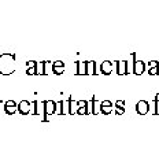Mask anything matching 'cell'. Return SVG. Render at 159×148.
I'll return each mask as SVG.
<instances>
[{
  "instance_id": "cell-8",
  "label": "cell",
  "mask_w": 159,
  "mask_h": 148,
  "mask_svg": "<svg viewBox=\"0 0 159 148\" xmlns=\"http://www.w3.org/2000/svg\"><path fill=\"white\" fill-rule=\"evenodd\" d=\"M36 71H37V69H36V66H33L32 69H29V70H28V74H29V75H32L33 73H36Z\"/></svg>"
},
{
  "instance_id": "cell-6",
  "label": "cell",
  "mask_w": 159,
  "mask_h": 148,
  "mask_svg": "<svg viewBox=\"0 0 159 148\" xmlns=\"http://www.w3.org/2000/svg\"><path fill=\"white\" fill-rule=\"evenodd\" d=\"M137 111L140 114H145L148 111V103H145V101H140V103L137 104Z\"/></svg>"
},
{
  "instance_id": "cell-2",
  "label": "cell",
  "mask_w": 159,
  "mask_h": 148,
  "mask_svg": "<svg viewBox=\"0 0 159 148\" xmlns=\"http://www.w3.org/2000/svg\"><path fill=\"white\" fill-rule=\"evenodd\" d=\"M18 108L21 111V114H28L30 111V104H29V101H21Z\"/></svg>"
},
{
  "instance_id": "cell-3",
  "label": "cell",
  "mask_w": 159,
  "mask_h": 148,
  "mask_svg": "<svg viewBox=\"0 0 159 148\" xmlns=\"http://www.w3.org/2000/svg\"><path fill=\"white\" fill-rule=\"evenodd\" d=\"M16 104L14 103V101H7V103H6V106H4V110L7 111L8 114H14L15 113V110H16Z\"/></svg>"
},
{
  "instance_id": "cell-4",
  "label": "cell",
  "mask_w": 159,
  "mask_h": 148,
  "mask_svg": "<svg viewBox=\"0 0 159 148\" xmlns=\"http://www.w3.org/2000/svg\"><path fill=\"white\" fill-rule=\"evenodd\" d=\"M44 110H45V114H52L55 111V103L54 101H45L44 103Z\"/></svg>"
},
{
  "instance_id": "cell-5",
  "label": "cell",
  "mask_w": 159,
  "mask_h": 148,
  "mask_svg": "<svg viewBox=\"0 0 159 148\" xmlns=\"http://www.w3.org/2000/svg\"><path fill=\"white\" fill-rule=\"evenodd\" d=\"M65 70V66L62 62H55L54 63V73L55 74H62Z\"/></svg>"
},
{
  "instance_id": "cell-7",
  "label": "cell",
  "mask_w": 159,
  "mask_h": 148,
  "mask_svg": "<svg viewBox=\"0 0 159 148\" xmlns=\"http://www.w3.org/2000/svg\"><path fill=\"white\" fill-rule=\"evenodd\" d=\"M102 70H103L104 73H110V71H111V65H110V62H104V63L102 65Z\"/></svg>"
},
{
  "instance_id": "cell-1",
  "label": "cell",
  "mask_w": 159,
  "mask_h": 148,
  "mask_svg": "<svg viewBox=\"0 0 159 148\" xmlns=\"http://www.w3.org/2000/svg\"><path fill=\"white\" fill-rule=\"evenodd\" d=\"M8 58H10V54H4V55H2V56H0V73H2V74H10L15 69V66H14L15 56H12L7 62Z\"/></svg>"
}]
</instances>
